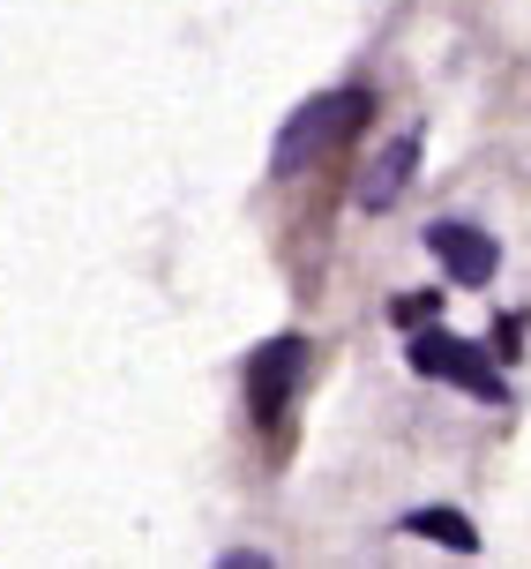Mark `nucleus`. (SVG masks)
<instances>
[{"label":"nucleus","instance_id":"f257e3e1","mask_svg":"<svg viewBox=\"0 0 531 569\" xmlns=\"http://www.w3.org/2000/svg\"><path fill=\"white\" fill-rule=\"evenodd\" d=\"M367 113H374V98H367L360 83H344V90H322V98H308L300 113L278 128V150H270V172L278 180H292L300 166H314L322 150H337L344 136H360Z\"/></svg>","mask_w":531,"mask_h":569},{"label":"nucleus","instance_id":"f03ea898","mask_svg":"<svg viewBox=\"0 0 531 569\" xmlns=\"http://www.w3.org/2000/svg\"><path fill=\"white\" fill-rule=\"evenodd\" d=\"M412 368L420 375H442V382H457V390H472V398H487V405H502V368L479 352V345H464V338H442V330H420L412 338Z\"/></svg>","mask_w":531,"mask_h":569},{"label":"nucleus","instance_id":"7ed1b4c3","mask_svg":"<svg viewBox=\"0 0 531 569\" xmlns=\"http://www.w3.org/2000/svg\"><path fill=\"white\" fill-rule=\"evenodd\" d=\"M300 375H308V338H270L248 360V405H254V420H262V427H278L284 412H292Z\"/></svg>","mask_w":531,"mask_h":569},{"label":"nucleus","instance_id":"20e7f679","mask_svg":"<svg viewBox=\"0 0 531 569\" xmlns=\"http://www.w3.org/2000/svg\"><path fill=\"white\" fill-rule=\"evenodd\" d=\"M427 256L449 270V284H487V278H494V262H502V248H494L479 226L434 218V226H427Z\"/></svg>","mask_w":531,"mask_h":569},{"label":"nucleus","instance_id":"39448f33","mask_svg":"<svg viewBox=\"0 0 531 569\" xmlns=\"http://www.w3.org/2000/svg\"><path fill=\"white\" fill-rule=\"evenodd\" d=\"M412 166H420V128H404V136H397L390 150H382V158L360 172V210H390V202L404 196Z\"/></svg>","mask_w":531,"mask_h":569},{"label":"nucleus","instance_id":"423d86ee","mask_svg":"<svg viewBox=\"0 0 531 569\" xmlns=\"http://www.w3.org/2000/svg\"><path fill=\"white\" fill-rule=\"evenodd\" d=\"M404 532H412V540H442V547H457V555H479V525L464 510H412L404 517Z\"/></svg>","mask_w":531,"mask_h":569},{"label":"nucleus","instance_id":"0eeeda50","mask_svg":"<svg viewBox=\"0 0 531 569\" xmlns=\"http://www.w3.org/2000/svg\"><path fill=\"white\" fill-rule=\"evenodd\" d=\"M442 308V292H404V300H397V322H420V315H434Z\"/></svg>","mask_w":531,"mask_h":569}]
</instances>
